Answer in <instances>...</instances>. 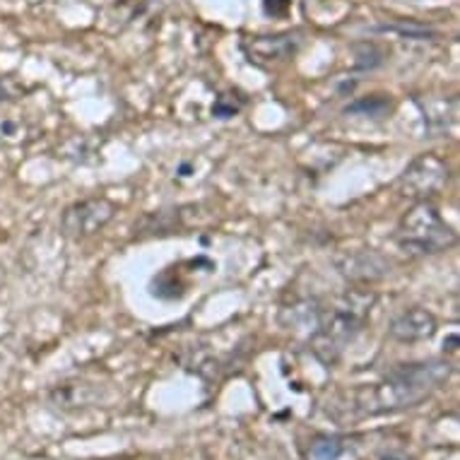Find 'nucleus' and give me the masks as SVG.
<instances>
[{"label": "nucleus", "instance_id": "1", "mask_svg": "<svg viewBox=\"0 0 460 460\" xmlns=\"http://www.w3.org/2000/svg\"><path fill=\"white\" fill-rule=\"evenodd\" d=\"M448 376H451L448 362L402 364L388 374L384 384L369 385L359 393V408L371 415L410 408V405L420 402L427 393L448 381Z\"/></svg>", "mask_w": 460, "mask_h": 460}, {"label": "nucleus", "instance_id": "2", "mask_svg": "<svg viewBox=\"0 0 460 460\" xmlns=\"http://www.w3.org/2000/svg\"><path fill=\"white\" fill-rule=\"evenodd\" d=\"M371 304H374V296L355 292V295L342 296L340 304L325 311L314 335V349L321 359L332 362L349 340H355L357 332L362 331L364 318L371 311Z\"/></svg>", "mask_w": 460, "mask_h": 460}, {"label": "nucleus", "instance_id": "3", "mask_svg": "<svg viewBox=\"0 0 460 460\" xmlns=\"http://www.w3.org/2000/svg\"><path fill=\"white\" fill-rule=\"evenodd\" d=\"M398 243L400 249L417 256H434L456 246V232L446 225L434 205L422 200L400 219Z\"/></svg>", "mask_w": 460, "mask_h": 460}, {"label": "nucleus", "instance_id": "4", "mask_svg": "<svg viewBox=\"0 0 460 460\" xmlns=\"http://www.w3.org/2000/svg\"><path fill=\"white\" fill-rule=\"evenodd\" d=\"M116 215V205L106 198H87L80 203L70 205L63 212L61 229L63 234L70 239H83V236L97 234L99 229H104Z\"/></svg>", "mask_w": 460, "mask_h": 460}, {"label": "nucleus", "instance_id": "5", "mask_svg": "<svg viewBox=\"0 0 460 460\" xmlns=\"http://www.w3.org/2000/svg\"><path fill=\"white\" fill-rule=\"evenodd\" d=\"M448 181V164L438 155H420L400 176V189L410 198H429Z\"/></svg>", "mask_w": 460, "mask_h": 460}, {"label": "nucleus", "instance_id": "6", "mask_svg": "<svg viewBox=\"0 0 460 460\" xmlns=\"http://www.w3.org/2000/svg\"><path fill=\"white\" fill-rule=\"evenodd\" d=\"M437 332V316L427 309H405L391 321V335L400 342H420Z\"/></svg>", "mask_w": 460, "mask_h": 460}, {"label": "nucleus", "instance_id": "7", "mask_svg": "<svg viewBox=\"0 0 460 460\" xmlns=\"http://www.w3.org/2000/svg\"><path fill=\"white\" fill-rule=\"evenodd\" d=\"M340 272L349 279H362V282H369V279L384 278L388 272V263L384 258L374 253V251H355V253H345V256L338 258Z\"/></svg>", "mask_w": 460, "mask_h": 460}, {"label": "nucleus", "instance_id": "8", "mask_svg": "<svg viewBox=\"0 0 460 460\" xmlns=\"http://www.w3.org/2000/svg\"><path fill=\"white\" fill-rule=\"evenodd\" d=\"M299 39L296 34H282V37H261L251 41V51L263 61H279L287 58L289 53L296 51Z\"/></svg>", "mask_w": 460, "mask_h": 460}, {"label": "nucleus", "instance_id": "9", "mask_svg": "<svg viewBox=\"0 0 460 460\" xmlns=\"http://www.w3.org/2000/svg\"><path fill=\"white\" fill-rule=\"evenodd\" d=\"M340 456H342V444L338 438H318L309 451L311 460H338Z\"/></svg>", "mask_w": 460, "mask_h": 460}, {"label": "nucleus", "instance_id": "10", "mask_svg": "<svg viewBox=\"0 0 460 460\" xmlns=\"http://www.w3.org/2000/svg\"><path fill=\"white\" fill-rule=\"evenodd\" d=\"M385 109H391V102H385L381 97H374L369 99H362V102H357V104L348 106V113H357V111H369L371 116H381Z\"/></svg>", "mask_w": 460, "mask_h": 460}, {"label": "nucleus", "instance_id": "11", "mask_svg": "<svg viewBox=\"0 0 460 460\" xmlns=\"http://www.w3.org/2000/svg\"><path fill=\"white\" fill-rule=\"evenodd\" d=\"M381 31H400L402 37H410V39H427L431 37L429 30H424V27H417V24H410V27H405V24H385V27H378Z\"/></svg>", "mask_w": 460, "mask_h": 460}, {"label": "nucleus", "instance_id": "12", "mask_svg": "<svg viewBox=\"0 0 460 460\" xmlns=\"http://www.w3.org/2000/svg\"><path fill=\"white\" fill-rule=\"evenodd\" d=\"M381 460H408L405 456H398V453H388V456H384Z\"/></svg>", "mask_w": 460, "mask_h": 460}, {"label": "nucleus", "instance_id": "13", "mask_svg": "<svg viewBox=\"0 0 460 460\" xmlns=\"http://www.w3.org/2000/svg\"><path fill=\"white\" fill-rule=\"evenodd\" d=\"M8 99V90H5V84L0 83V102H5Z\"/></svg>", "mask_w": 460, "mask_h": 460}]
</instances>
